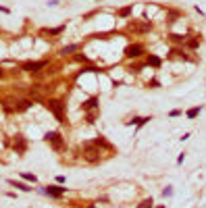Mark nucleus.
<instances>
[{"instance_id": "12", "label": "nucleus", "mask_w": 206, "mask_h": 208, "mask_svg": "<svg viewBox=\"0 0 206 208\" xmlns=\"http://www.w3.org/2000/svg\"><path fill=\"white\" fill-rule=\"evenodd\" d=\"M152 204H154V200H152V198H146L144 202H139L137 208H152Z\"/></svg>"}, {"instance_id": "6", "label": "nucleus", "mask_w": 206, "mask_h": 208, "mask_svg": "<svg viewBox=\"0 0 206 208\" xmlns=\"http://www.w3.org/2000/svg\"><path fill=\"white\" fill-rule=\"evenodd\" d=\"M96 148H94V144H85V156L90 158V160H96Z\"/></svg>"}, {"instance_id": "10", "label": "nucleus", "mask_w": 206, "mask_h": 208, "mask_svg": "<svg viewBox=\"0 0 206 208\" xmlns=\"http://www.w3.org/2000/svg\"><path fill=\"white\" fill-rule=\"evenodd\" d=\"M150 25L148 23H144V25H136V23H129V29H131V31H133V29H136V31H144V29H148Z\"/></svg>"}, {"instance_id": "11", "label": "nucleus", "mask_w": 206, "mask_h": 208, "mask_svg": "<svg viewBox=\"0 0 206 208\" xmlns=\"http://www.w3.org/2000/svg\"><path fill=\"white\" fill-rule=\"evenodd\" d=\"M96 104H98V100H96V98H90L88 102H83V108L90 110V108H96Z\"/></svg>"}, {"instance_id": "24", "label": "nucleus", "mask_w": 206, "mask_h": 208, "mask_svg": "<svg viewBox=\"0 0 206 208\" xmlns=\"http://www.w3.org/2000/svg\"><path fill=\"white\" fill-rule=\"evenodd\" d=\"M156 208H164V206H156Z\"/></svg>"}, {"instance_id": "2", "label": "nucleus", "mask_w": 206, "mask_h": 208, "mask_svg": "<svg viewBox=\"0 0 206 208\" xmlns=\"http://www.w3.org/2000/svg\"><path fill=\"white\" fill-rule=\"evenodd\" d=\"M142 54H144V46H139V44H133V46L125 48V56L127 58H139Z\"/></svg>"}, {"instance_id": "16", "label": "nucleus", "mask_w": 206, "mask_h": 208, "mask_svg": "<svg viewBox=\"0 0 206 208\" xmlns=\"http://www.w3.org/2000/svg\"><path fill=\"white\" fill-rule=\"evenodd\" d=\"M23 179H25V181H31V183H35V181H38V177H35V175H31V173H23Z\"/></svg>"}, {"instance_id": "3", "label": "nucleus", "mask_w": 206, "mask_h": 208, "mask_svg": "<svg viewBox=\"0 0 206 208\" xmlns=\"http://www.w3.org/2000/svg\"><path fill=\"white\" fill-rule=\"evenodd\" d=\"M44 139L48 142V144H52L54 148H60L63 146V139H60V133H56V131H48L44 135Z\"/></svg>"}, {"instance_id": "4", "label": "nucleus", "mask_w": 206, "mask_h": 208, "mask_svg": "<svg viewBox=\"0 0 206 208\" xmlns=\"http://www.w3.org/2000/svg\"><path fill=\"white\" fill-rule=\"evenodd\" d=\"M46 65H48L46 60H38V63H25V65H23V71H27V73H38L40 69H44Z\"/></svg>"}, {"instance_id": "14", "label": "nucleus", "mask_w": 206, "mask_h": 208, "mask_svg": "<svg viewBox=\"0 0 206 208\" xmlns=\"http://www.w3.org/2000/svg\"><path fill=\"white\" fill-rule=\"evenodd\" d=\"M15 148H17L19 152H23V150H25V142H23V138H21V135H19V139H17V142H15Z\"/></svg>"}, {"instance_id": "13", "label": "nucleus", "mask_w": 206, "mask_h": 208, "mask_svg": "<svg viewBox=\"0 0 206 208\" xmlns=\"http://www.w3.org/2000/svg\"><path fill=\"white\" fill-rule=\"evenodd\" d=\"M198 115H200V106H196V108H190V110H187V117H190V119H196Z\"/></svg>"}, {"instance_id": "20", "label": "nucleus", "mask_w": 206, "mask_h": 208, "mask_svg": "<svg viewBox=\"0 0 206 208\" xmlns=\"http://www.w3.org/2000/svg\"><path fill=\"white\" fill-rule=\"evenodd\" d=\"M75 58H77L79 63H88V56H83V54H77V56H75Z\"/></svg>"}, {"instance_id": "8", "label": "nucleus", "mask_w": 206, "mask_h": 208, "mask_svg": "<svg viewBox=\"0 0 206 208\" xmlns=\"http://www.w3.org/2000/svg\"><path fill=\"white\" fill-rule=\"evenodd\" d=\"M79 50V46L77 44H71V46H65L63 50H60V54H71V52H77Z\"/></svg>"}, {"instance_id": "7", "label": "nucleus", "mask_w": 206, "mask_h": 208, "mask_svg": "<svg viewBox=\"0 0 206 208\" xmlns=\"http://www.w3.org/2000/svg\"><path fill=\"white\" fill-rule=\"evenodd\" d=\"M9 183H11L13 187H19V189H23V192H31V187H29V185H25V183H21V181H15V179H9Z\"/></svg>"}, {"instance_id": "21", "label": "nucleus", "mask_w": 206, "mask_h": 208, "mask_svg": "<svg viewBox=\"0 0 206 208\" xmlns=\"http://www.w3.org/2000/svg\"><path fill=\"white\" fill-rule=\"evenodd\" d=\"M63 31V27H56V29H50V35H56V34H60Z\"/></svg>"}, {"instance_id": "5", "label": "nucleus", "mask_w": 206, "mask_h": 208, "mask_svg": "<svg viewBox=\"0 0 206 208\" xmlns=\"http://www.w3.org/2000/svg\"><path fill=\"white\" fill-rule=\"evenodd\" d=\"M44 192L48 194V196H52V198H60L63 194H65V192H67V187H58V185H48V187H46Z\"/></svg>"}, {"instance_id": "9", "label": "nucleus", "mask_w": 206, "mask_h": 208, "mask_svg": "<svg viewBox=\"0 0 206 208\" xmlns=\"http://www.w3.org/2000/svg\"><path fill=\"white\" fill-rule=\"evenodd\" d=\"M29 106H31V102H29V100H21V102H17V106H15V108L21 113V110H27Z\"/></svg>"}, {"instance_id": "15", "label": "nucleus", "mask_w": 206, "mask_h": 208, "mask_svg": "<svg viewBox=\"0 0 206 208\" xmlns=\"http://www.w3.org/2000/svg\"><path fill=\"white\" fill-rule=\"evenodd\" d=\"M148 65H152V67H158V65H160V58H158V56H148Z\"/></svg>"}, {"instance_id": "22", "label": "nucleus", "mask_w": 206, "mask_h": 208, "mask_svg": "<svg viewBox=\"0 0 206 208\" xmlns=\"http://www.w3.org/2000/svg\"><path fill=\"white\" fill-rule=\"evenodd\" d=\"M187 44H190V46H192V48H196V46H198V40H190Z\"/></svg>"}, {"instance_id": "19", "label": "nucleus", "mask_w": 206, "mask_h": 208, "mask_svg": "<svg viewBox=\"0 0 206 208\" xmlns=\"http://www.w3.org/2000/svg\"><path fill=\"white\" fill-rule=\"evenodd\" d=\"M162 196H164V198H171L173 196V189H171V187H167V189L162 192Z\"/></svg>"}, {"instance_id": "18", "label": "nucleus", "mask_w": 206, "mask_h": 208, "mask_svg": "<svg viewBox=\"0 0 206 208\" xmlns=\"http://www.w3.org/2000/svg\"><path fill=\"white\" fill-rule=\"evenodd\" d=\"M96 71H98L96 67H83V69H81L79 73H96Z\"/></svg>"}, {"instance_id": "23", "label": "nucleus", "mask_w": 206, "mask_h": 208, "mask_svg": "<svg viewBox=\"0 0 206 208\" xmlns=\"http://www.w3.org/2000/svg\"><path fill=\"white\" fill-rule=\"evenodd\" d=\"M0 77H2V69H0Z\"/></svg>"}, {"instance_id": "17", "label": "nucleus", "mask_w": 206, "mask_h": 208, "mask_svg": "<svg viewBox=\"0 0 206 208\" xmlns=\"http://www.w3.org/2000/svg\"><path fill=\"white\" fill-rule=\"evenodd\" d=\"M129 13H131V6H125V9H121V11H119V15H121V17H127Z\"/></svg>"}, {"instance_id": "1", "label": "nucleus", "mask_w": 206, "mask_h": 208, "mask_svg": "<svg viewBox=\"0 0 206 208\" xmlns=\"http://www.w3.org/2000/svg\"><path fill=\"white\" fill-rule=\"evenodd\" d=\"M46 106H48V108L54 113V117H56L58 121L63 123V119H65V115H63V102H60V100H48V102H46Z\"/></svg>"}]
</instances>
